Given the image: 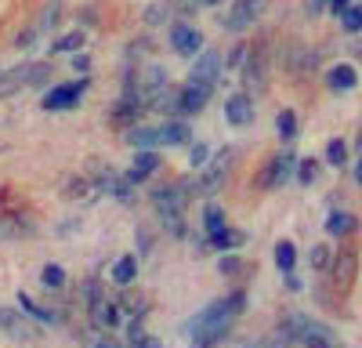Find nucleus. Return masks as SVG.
Here are the masks:
<instances>
[{
    "label": "nucleus",
    "instance_id": "nucleus-48",
    "mask_svg": "<svg viewBox=\"0 0 362 348\" xmlns=\"http://www.w3.org/2000/svg\"><path fill=\"white\" fill-rule=\"evenodd\" d=\"M243 348H283L279 341H250V344H243Z\"/></svg>",
    "mask_w": 362,
    "mask_h": 348
},
{
    "label": "nucleus",
    "instance_id": "nucleus-14",
    "mask_svg": "<svg viewBox=\"0 0 362 348\" xmlns=\"http://www.w3.org/2000/svg\"><path fill=\"white\" fill-rule=\"evenodd\" d=\"M225 120L232 124V127H247L250 120H254V102H250V95H232L228 102H225Z\"/></svg>",
    "mask_w": 362,
    "mask_h": 348
},
{
    "label": "nucleus",
    "instance_id": "nucleus-52",
    "mask_svg": "<svg viewBox=\"0 0 362 348\" xmlns=\"http://www.w3.org/2000/svg\"><path fill=\"white\" fill-rule=\"evenodd\" d=\"M355 182L362 185V160H358V167H355Z\"/></svg>",
    "mask_w": 362,
    "mask_h": 348
},
{
    "label": "nucleus",
    "instance_id": "nucleus-7",
    "mask_svg": "<svg viewBox=\"0 0 362 348\" xmlns=\"http://www.w3.org/2000/svg\"><path fill=\"white\" fill-rule=\"evenodd\" d=\"M243 83H247V91H254V95L268 91V54H264V47L247 51V58H243Z\"/></svg>",
    "mask_w": 362,
    "mask_h": 348
},
{
    "label": "nucleus",
    "instance_id": "nucleus-53",
    "mask_svg": "<svg viewBox=\"0 0 362 348\" xmlns=\"http://www.w3.org/2000/svg\"><path fill=\"white\" fill-rule=\"evenodd\" d=\"M355 145H358V153H362V131H358V138H355Z\"/></svg>",
    "mask_w": 362,
    "mask_h": 348
},
{
    "label": "nucleus",
    "instance_id": "nucleus-42",
    "mask_svg": "<svg viewBox=\"0 0 362 348\" xmlns=\"http://www.w3.org/2000/svg\"><path fill=\"white\" fill-rule=\"evenodd\" d=\"M170 4H174L181 15H192V11L199 8V0H170Z\"/></svg>",
    "mask_w": 362,
    "mask_h": 348
},
{
    "label": "nucleus",
    "instance_id": "nucleus-6",
    "mask_svg": "<svg viewBox=\"0 0 362 348\" xmlns=\"http://www.w3.org/2000/svg\"><path fill=\"white\" fill-rule=\"evenodd\" d=\"M192 182H177L170 189H156L153 192V207L160 211V218H181V211H185V203H189V192Z\"/></svg>",
    "mask_w": 362,
    "mask_h": 348
},
{
    "label": "nucleus",
    "instance_id": "nucleus-31",
    "mask_svg": "<svg viewBox=\"0 0 362 348\" xmlns=\"http://www.w3.org/2000/svg\"><path fill=\"white\" fill-rule=\"evenodd\" d=\"M203 225H206V232L225 228V211L218 207V203H206V207H203Z\"/></svg>",
    "mask_w": 362,
    "mask_h": 348
},
{
    "label": "nucleus",
    "instance_id": "nucleus-37",
    "mask_svg": "<svg viewBox=\"0 0 362 348\" xmlns=\"http://www.w3.org/2000/svg\"><path fill=\"white\" fill-rule=\"evenodd\" d=\"M87 348H124V344H119L109 330H98V334H90V337H87Z\"/></svg>",
    "mask_w": 362,
    "mask_h": 348
},
{
    "label": "nucleus",
    "instance_id": "nucleus-40",
    "mask_svg": "<svg viewBox=\"0 0 362 348\" xmlns=\"http://www.w3.org/2000/svg\"><path fill=\"white\" fill-rule=\"evenodd\" d=\"M189 160H192V167H206V160H210V149H206V145H192Z\"/></svg>",
    "mask_w": 362,
    "mask_h": 348
},
{
    "label": "nucleus",
    "instance_id": "nucleus-36",
    "mask_svg": "<svg viewBox=\"0 0 362 348\" xmlns=\"http://www.w3.org/2000/svg\"><path fill=\"white\" fill-rule=\"evenodd\" d=\"M58 15H62V0H51V4L40 11V22H37V29H51V25L58 22Z\"/></svg>",
    "mask_w": 362,
    "mask_h": 348
},
{
    "label": "nucleus",
    "instance_id": "nucleus-51",
    "mask_svg": "<svg viewBox=\"0 0 362 348\" xmlns=\"http://www.w3.org/2000/svg\"><path fill=\"white\" fill-rule=\"evenodd\" d=\"M218 4H225V0H199V8H218Z\"/></svg>",
    "mask_w": 362,
    "mask_h": 348
},
{
    "label": "nucleus",
    "instance_id": "nucleus-50",
    "mask_svg": "<svg viewBox=\"0 0 362 348\" xmlns=\"http://www.w3.org/2000/svg\"><path fill=\"white\" fill-rule=\"evenodd\" d=\"M286 286H290V290H300V279H297V276L290 272V276H286Z\"/></svg>",
    "mask_w": 362,
    "mask_h": 348
},
{
    "label": "nucleus",
    "instance_id": "nucleus-8",
    "mask_svg": "<svg viewBox=\"0 0 362 348\" xmlns=\"http://www.w3.org/2000/svg\"><path fill=\"white\" fill-rule=\"evenodd\" d=\"M329 272H334V286H337V290H351L355 279H358V250L344 247L341 254H334V261H329Z\"/></svg>",
    "mask_w": 362,
    "mask_h": 348
},
{
    "label": "nucleus",
    "instance_id": "nucleus-30",
    "mask_svg": "<svg viewBox=\"0 0 362 348\" xmlns=\"http://www.w3.org/2000/svg\"><path fill=\"white\" fill-rule=\"evenodd\" d=\"M276 131H279V138H286V141L297 134V112H293V109H283V112L276 116Z\"/></svg>",
    "mask_w": 362,
    "mask_h": 348
},
{
    "label": "nucleus",
    "instance_id": "nucleus-5",
    "mask_svg": "<svg viewBox=\"0 0 362 348\" xmlns=\"http://www.w3.org/2000/svg\"><path fill=\"white\" fill-rule=\"evenodd\" d=\"M87 87H90V80H87V76H80V80H73V83H58V87H51V91L44 95V109H47V112L73 109V105L83 98Z\"/></svg>",
    "mask_w": 362,
    "mask_h": 348
},
{
    "label": "nucleus",
    "instance_id": "nucleus-10",
    "mask_svg": "<svg viewBox=\"0 0 362 348\" xmlns=\"http://www.w3.org/2000/svg\"><path fill=\"white\" fill-rule=\"evenodd\" d=\"M225 62H221V54L218 51H199L196 54V66L189 73V83H203V87H214L218 76H221Z\"/></svg>",
    "mask_w": 362,
    "mask_h": 348
},
{
    "label": "nucleus",
    "instance_id": "nucleus-22",
    "mask_svg": "<svg viewBox=\"0 0 362 348\" xmlns=\"http://www.w3.org/2000/svg\"><path fill=\"white\" fill-rule=\"evenodd\" d=\"M156 131H160V141H163V145H185V141L192 138V134H189V127L181 124V120H167V124H163V127H156Z\"/></svg>",
    "mask_w": 362,
    "mask_h": 348
},
{
    "label": "nucleus",
    "instance_id": "nucleus-32",
    "mask_svg": "<svg viewBox=\"0 0 362 348\" xmlns=\"http://www.w3.org/2000/svg\"><path fill=\"white\" fill-rule=\"evenodd\" d=\"M344 160H348V145L341 138H334V141L326 145V163L329 167H344Z\"/></svg>",
    "mask_w": 362,
    "mask_h": 348
},
{
    "label": "nucleus",
    "instance_id": "nucleus-17",
    "mask_svg": "<svg viewBox=\"0 0 362 348\" xmlns=\"http://www.w3.org/2000/svg\"><path fill=\"white\" fill-rule=\"evenodd\" d=\"M326 83H329V91H351V87L358 83V73H355V66L341 62V66H334L326 73Z\"/></svg>",
    "mask_w": 362,
    "mask_h": 348
},
{
    "label": "nucleus",
    "instance_id": "nucleus-26",
    "mask_svg": "<svg viewBox=\"0 0 362 348\" xmlns=\"http://www.w3.org/2000/svg\"><path fill=\"white\" fill-rule=\"evenodd\" d=\"M276 265H279V272H293V265H297V247L290 243V240H279L276 243Z\"/></svg>",
    "mask_w": 362,
    "mask_h": 348
},
{
    "label": "nucleus",
    "instance_id": "nucleus-25",
    "mask_svg": "<svg viewBox=\"0 0 362 348\" xmlns=\"http://www.w3.org/2000/svg\"><path fill=\"white\" fill-rule=\"evenodd\" d=\"M243 232H235V228H218V232H210V243H214L218 250H235V247H243Z\"/></svg>",
    "mask_w": 362,
    "mask_h": 348
},
{
    "label": "nucleus",
    "instance_id": "nucleus-13",
    "mask_svg": "<svg viewBox=\"0 0 362 348\" xmlns=\"http://www.w3.org/2000/svg\"><path fill=\"white\" fill-rule=\"evenodd\" d=\"M170 47L177 54H196L203 47V33L189 22H177V25H170Z\"/></svg>",
    "mask_w": 362,
    "mask_h": 348
},
{
    "label": "nucleus",
    "instance_id": "nucleus-12",
    "mask_svg": "<svg viewBox=\"0 0 362 348\" xmlns=\"http://www.w3.org/2000/svg\"><path fill=\"white\" fill-rule=\"evenodd\" d=\"M210 91H214V87H203V83H185V87H177V116L199 112V109L210 102Z\"/></svg>",
    "mask_w": 362,
    "mask_h": 348
},
{
    "label": "nucleus",
    "instance_id": "nucleus-34",
    "mask_svg": "<svg viewBox=\"0 0 362 348\" xmlns=\"http://www.w3.org/2000/svg\"><path fill=\"white\" fill-rule=\"evenodd\" d=\"M329 261H334V250H329L326 243H315L312 254H308V265L312 269H329Z\"/></svg>",
    "mask_w": 362,
    "mask_h": 348
},
{
    "label": "nucleus",
    "instance_id": "nucleus-45",
    "mask_svg": "<svg viewBox=\"0 0 362 348\" xmlns=\"http://www.w3.org/2000/svg\"><path fill=\"white\" fill-rule=\"evenodd\" d=\"M131 348H160V344H156V337H148V334H141L138 341H131Z\"/></svg>",
    "mask_w": 362,
    "mask_h": 348
},
{
    "label": "nucleus",
    "instance_id": "nucleus-47",
    "mask_svg": "<svg viewBox=\"0 0 362 348\" xmlns=\"http://www.w3.org/2000/svg\"><path fill=\"white\" fill-rule=\"evenodd\" d=\"M160 18H163V8H160V4H156V8H148V11H145V22H153V25H156Z\"/></svg>",
    "mask_w": 362,
    "mask_h": 348
},
{
    "label": "nucleus",
    "instance_id": "nucleus-29",
    "mask_svg": "<svg viewBox=\"0 0 362 348\" xmlns=\"http://www.w3.org/2000/svg\"><path fill=\"white\" fill-rule=\"evenodd\" d=\"M40 283H44L47 290H62V286H66V269H62V265H44Z\"/></svg>",
    "mask_w": 362,
    "mask_h": 348
},
{
    "label": "nucleus",
    "instance_id": "nucleus-46",
    "mask_svg": "<svg viewBox=\"0 0 362 348\" xmlns=\"http://www.w3.org/2000/svg\"><path fill=\"white\" fill-rule=\"evenodd\" d=\"M351 8V0H329V11H334V15H344Z\"/></svg>",
    "mask_w": 362,
    "mask_h": 348
},
{
    "label": "nucleus",
    "instance_id": "nucleus-49",
    "mask_svg": "<svg viewBox=\"0 0 362 348\" xmlns=\"http://www.w3.org/2000/svg\"><path fill=\"white\" fill-rule=\"evenodd\" d=\"M326 4H329V0H308V15H319Z\"/></svg>",
    "mask_w": 362,
    "mask_h": 348
},
{
    "label": "nucleus",
    "instance_id": "nucleus-2",
    "mask_svg": "<svg viewBox=\"0 0 362 348\" xmlns=\"http://www.w3.org/2000/svg\"><path fill=\"white\" fill-rule=\"evenodd\" d=\"M232 323H235V315L228 312L225 298H221V301H210V305L196 315V323H192V348H218V344L228 337Z\"/></svg>",
    "mask_w": 362,
    "mask_h": 348
},
{
    "label": "nucleus",
    "instance_id": "nucleus-33",
    "mask_svg": "<svg viewBox=\"0 0 362 348\" xmlns=\"http://www.w3.org/2000/svg\"><path fill=\"white\" fill-rule=\"evenodd\" d=\"M90 192H95V185H90L87 178H69L66 182V199H87Z\"/></svg>",
    "mask_w": 362,
    "mask_h": 348
},
{
    "label": "nucleus",
    "instance_id": "nucleus-15",
    "mask_svg": "<svg viewBox=\"0 0 362 348\" xmlns=\"http://www.w3.org/2000/svg\"><path fill=\"white\" fill-rule=\"evenodd\" d=\"M156 167H160V156H156V153H138L124 182H127V185H141L145 178H153V174H156Z\"/></svg>",
    "mask_w": 362,
    "mask_h": 348
},
{
    "label": "nucleus",
    "instance_id": "nucleus-21",
    "mask_svg": "<svg viewBox=\"0 0 362 348\" xmlns=\"http://www.w3.org/2000/svg\"><path fill=\"white\" fill-rule=\"evenodd\" d=\"M134 276H138V257H134V254L119 257L116 265H112V283H116V286H131Z\"/></svg>",
    "mask_w": 362,
    "mask_h": 348
},
{
    "label": "nucleus",
    "instance_id": "nucleus-20",
    "mask_svg": "<svg viewBox=\"0 0 362 348\" xmlns=\"http://www.w3.org/2000/svg\"><path fill=\"white\" fill-rule=\"evenodd\" d=\"M127 141L134 145L138 153H153V145H160V131L156 127H131Z\"/></svg>",
    "mask_w": 362,
    "mask_h": 348
},
{
    "label": "nucleus",
    "instance_id": "nucleus-11",
    "mask_svg": "<svg viewBox=\"0 0 362 348\" xmlns=\"http://www.w3.org/2000/svg\"><path fill=\"white\" fill-rule=\"evenodd\" d=\"M293 167H297V156L293 153H279V156H272L268 160V167L261 170V185L264 189H279L290 174H293Z\"/></svg>",
    "mask_w": 362,
    "mask_h": 348
},
{
    "label": "nucleus",
    "instance_id": "nucleus-43",
    "mask_svg": "<svg viewBox=\"0 0 362 348\" xmlns=\"http://www.w3.org/2000/svg\"><path fill=\"white\" fill-rule=\"evenodd\" d=\"M218 269H221V272H228V276H232V272H239V257H232V254H228V257H221V261H218Z\"/></svg>",
    "mask_w": 362,
    "mask_h": 348
},
{
    "label": "nucleus",
    "instance_id": "nucleus-16",
    "mask_svg": "<svg viewBox=\"0 0 362 348\" xmlns=\"http://www.w3.org/2000/svg\"><path fill=\"white\" fill-rule=\"evenodd\" d=\"M0 327H4L15 341H33V334H37L33 327L25 323L22 312H4V308H0Z\"/></svg>",
    "mask_w": 362,
    "mask_h": 348
},
{
    "label": "nucleus",
    "instance_id": "nucleus-35",
    "mask_svg": "<svg viewBox=\"0 0 362 348\" xmlns=\"http://www.w3.org/2000/svg\"><path fill=\"white\" fill-rule=\"evenodd\" d=\"M341 25L348 33H362V4H351L344 15H341Z\"/></svg>",
    "mask_w": 362,
    "mask_h": 348
},
{
    "label": "nucleus",
    "instance_id": "nucleus-23",
    "mask_svg": "<svg viewBox=\"0 0 362 348\" xmlns=\"http://www.w3.org/2000/svg\"><path fill=\"white\" fill-rule=\"evenodd\" d=\"M283 66H286V69H293V73L312 69V66H315V54H312V51H305V47H290V51H283Z\"/></svg>",
    "mask_w": 362,
    "mask_h": 348
},
{
    "label": "nucleus",
    "instance_id": "nucleus-19",
    "mask_svg": "<svg viewBox=\"0 0 362 348\" xmlns=\"http://www.w3.org/2000/svg\"><path fill=\"white\" fill-rule=\"evenodd\" d=\"M355 228H358V218L348 214V211H334L326 218V232H329V236H351Z\"/></svg>",
    "mask_w": 362,
    "mask_h": 348
},
{
    "label": "nucleus",
    "instance_id": "nucleus-39",
    "mask_svg": "<svg viewBox=\"0 0 362 348\" xmlns=\"http://www.w3.org/2000/svg\"><path fill=\"white\" fill-rule=\"evenodd\" d=\"M247 51H250L247 44H235V47H232V54H228V62H225V69H235V66H243Z\"/></svg>",
    "mask_w": 362,
    "mask_h": 348
},
{
    "label": "nucleus",
    "instance_id": "nucleus-3",
    "mask_svg": "<svg viewBox=\"0 0 362 348\" xmlns=\"http://www.w3.org/2000/svg\"><path fill=\"white\" fill-rule=\"evenodd\" d=\"M51 80V62H25V66H15L11 73H0V98L4 95H15L18 87H37Z\"/></svg>",
    "mask_w": 362,
    "mask_h": 348
},
{
    "label": "nucleus",
    "instance_id": "nucleus-4",
    "mask_svg": "<svg viewBox=\"0 0 362 348\" xmlns=\"http://www.w3.org/2000/svg\"><path fill=\"white\" fill-rule=\"evenodd\" d=\"M90 319H95L98 330H109V334L119 327V319H124L119 315V301H109L98 283H90Z\"/></svg>",
    "mask_w": 362,
    "mask_h": 348
},
{
    "label": "nucleus",
    "instance_id": "nucleus-9",
    "mask_svg": "<svg viewBox=\"0 0 362 348\" xmlns=\"http://www.w3.org/2000/svg\"><path fill=\"white\" fill-rule=\"evenodd\" d=\"M261 11H264V0H235L232 11L225 15V29L228 33H243V29H250L257 22Z\"/></svg>",
    "mask_w": 362,
    "mask_h": 348
},
{
    "label": "nucleus",
    "instance_id": "nucleus-24",
    "mask_svg": "<svg viewBox=\"0 0 362 348\" xmlns=\"http://www.w3.org/2000/svg\"><path fill=\"white\" fill-rule=\"evenodd\" d=\"M18 305H22L29 315H33V319H40V323H62V315H58L54 308H44V305H37V301L29 298V294H18Z\"/></svg>",
    "mask_w": 362,
    "mask_h": 348
},
{
    "label": "nucleus",
    "instance_id": "nucleus-44",
    "mask_svg": "<svg viewBox=\"0 0 362 348\" xmlns=\"http://www.w3.org/2000/svg\"><path fill=\"white\" fill-rule=\"evenodd\" d=\"M73 69H76V73H87V69H90V58H87V54H73Z\"/></svg>",
    "mask_w": 362,
    "mask_h": 348
},
{
    "label": "nucleus",
    "instance_id": "nucleus-27",
    "mask_svg": "<svg viewBox=\"0 0 362 348\" xmlns=\"http://www.w3.org/2000/svg\"><path fill=\"white\" fill-rule=\"evenodd\" d=\"M83 40H87L83 29H76V33H66V37H58V40L51 44V54H69V51H80V47H83Z\"/></svg>",
    "mask_w": 362,
    "mask_h": 348
},
{
    "label": "nucleus",
    "instance_id": "nucleus-28",
    "mask_svg": "<svg viewBox=\"0 0 362 348\" xmlns=\"http://www.w3.org/2000/svg\"><path fill=\"white\" fill-rule=\"evenodd\" d=\"M0 236H33V225L22 218H0Z\"/></svg>",
    "mask_w": 362,
    "mask_h": 348
},
{
    "label": "nucleus",
    "instance_id": "nucleus-38",
    "mask_svg": "<svg viewBox=\"0 0 362 348\" xmlns=\"http://www.w3.org/2000/svg\"><path fill=\"white\" fill-rule=\"evenodd\" d=\"M297 178L305 182V185H312V182L319 178V163H315V160H300V163H297Z\"/></svg>",
    "mask_w": 362,
    "mask_h": 348
},
{
    "label": "nucleus",
    "instance_id": "nucleus-18",
    "mask_svg": "<svg viewBox=\"0 0 362 348\" xmlns=\"http://www.w3.org/2000/svg\"><path fill=\"white\" fill-rule=\"evenodd\" d=\"M225 178H228V167H218L214 160H210L206 174H203V178H196V192H203V196H210V192H218Z\"/></svg>",
    "mask_w": 362,
    "mask_h": 348
},
{
    "label": "nucleus",
    "instance_id": "nucleus-1",
    "mask_svg": "<svg viewBox=\"0 0 362 348\" xmlns=\"http://www.w3.org/2000/svg\"><path fill=\"white\" fill-rule=\"evenodd\" d=\"M337 334L329 330L326 323H319V319H308L300 312H290L283 315L279 323V344H305V348H334Z\"/></svg>",
    "mask_w": 362,
    "mask_h": 348
},
{
    "label": "nucleus",
    "instance_id": "nucleus-41",
    "mask_svg": "<svg viewBox=\"0 0 362 348\" xmlns=\"http://www.w3.org/2000/svg\"><path fill=\"white\" fill-rule=\"evenodd\" d=\"M37 33H40V29H37V25H29L25 33H18V37H15V47H29V44L37 40Z\"/></svg>",
    "mask_w": 362,
    "mask_h": 348
}]
</instances>
